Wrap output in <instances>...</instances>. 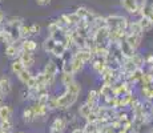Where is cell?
Listing matches in <instances>:
<instances>
[{
	"instance_id": "1",
	"label": "cell",
	"mask_w": 153,
	"mask_h": 133,
	"mask_svg": "<svg viewBox=\"0 0 153 133\" xmlns=\"http://www.w3.org/2000/svg\"><path fill=\"white\" fill-rule=\"evenodd\" d=\"M64 88H65V92L63 94H60V96L55 97L56 108H59V109H69L71 106L77 101V97L81 92V87L76 80Z\"/></svg>"
},
{
	"instance_id": "2",
	"label": "cell",
	"mask_w": 153,
	"mask_h": 133,
	"mask_svg": "<svg viewBox=\"0 0 153 133\" xmlns=\"http://www.w3.org/2000/svg\"><path fill=\"white\" fill-rule=\"evenodd\" d=\"M43 75H44V79H45V87L49 88L55 84L56 81V76L59 73V67L55 61L52 60H48L45 63V65L43 68Z\"/></svg>"
},
{
	"instance_id": "3",
	"label": "cell",
	"mask_w": 153,
	"mask_h": 133,
	"mask_svg": "<svg viewBox=\"0 0 153 133\" xmlns=\"http://www.w3.org/2000/svg\"><path fill=\"white\" fill-rule=\"evenodd\" d=\"M120 4L124 8V11H126V12L131 15H137L141 11V5H140L139 0H121Z\"/></svg>"
},
{
	"instance_id": "4",
	"label": "cell",
	"mask_w": 153,
	"mask_h": 133,
	"mask_svg": "<svg viewBox=\"0 0 153 133\" xmlns=\"http://www.w3.org/2000/svg\"><path fill=\"white\" fill-rule=\"evenodd\" d=\"M19 59L22 61V64L24 65L25 69H31L35 65V56L32 52H27V51H20L19 53Z\"/></svg>"
},
{
	"instance_id": "5",
	"label": "cell",
	"mask_w": 153,
	"mask_h": 133,
	"mask_svg": "<svg viewBox=\"0 0 153 133\" xmlns=\"http://www.w3.org/2000/svg\"><path fill=\"white\" fill-rule=\"evenodd\" d=\"M141 40H143V36H137V35H132V33H125V37H124V41L133 51H136L140 47Z\"/></svg>"
},
{
	"instance_id": "6",
	"label": "cell",
	"mask_w": 153,
	"mask_h": 133,
	"mask_svg": "<svg viewBox=\"0 0 153 133\" xmlns=\"http://www.w3.org/2000/svg\"><path fill=\"white\" fill-rule=\"evenodd\" d=\"M69 63H71V68H72V73H73V75H77V73L81 72V71L84 69V67L87 65L83 60L77 59L76 56H73V55H72V57H71Z\"/></svg>"
},
{
	"instance_id": "7",
	"label": "cell",
	"mask_w": 153,
	"mask_h": 133,
	"mask_svg": "<svg viewBox=\"0 0 153 133\" xmlns=\"http://www.w3.org/2000/svg\"><path fill=\"white\" fill-rule=\"evenodd\" d=\"M20 45H16V44H10V45H5V49H4V53L8 59H15L19 57V53H20Z\"/></svg>"
},
{
	"instance_id": "8",
	"label": "cell",
	"mask_w": 153,
	"mask_h": 133,
	"mask_svg": "<svg viewBox=\"0 0 153 133\" xmlns=\"http://www.w3.org/2000/svg\"><path fill=\"white\" fill-rule=\"evenodd\" d=\"M99 92H96V91H89L88 92V97H87V101H85V104H88L92 108V111H95V108L99 104Z\"/></svg>"
},
{
	"instance_id": "9",
	"label": "cell",
	"mask_w": 153,
	"mask_h": 133,
	"mask_svg": "<svg viewBox=\"0 0 153 133\" xmlns=\"http://www.w3.org/2000/svg\"><path fill=\"white\" fill-rule=\"evenodd\" d=\"M20 49H22V51H27V52L33 53L37 49V43L35 40H31V39H24L23 43H20Z\"/></svg>"
},
{
	"instance_id": "10",
	"label": "cell",
	"mask_w": 153,
	"mask_h": 133,
	"mask_svg": "<svg viewBox=\"0 0 153 133\" xmlns=\"http://www.w3.org/2000/svg\"><path fill=\"white\" fill-rule=\"evenodd\" d=\"M12 91V84H11V80L8 77H1L0 79V93L3 96L5 94H10Z\"/></svg>"
},
{
	"instance_id": "11",
	"label": "cell",
	"mask_w": 153,
	"mask_h": 133,
	"mask_svg": "<svg viewBox=\"0 0 153 133\" xmlns=\"http://www.w3.org/2000/svg\"><path fill=\"white\" fill-rule=\"evenodd\" d=\"M67 126V121L65 119H63V117H56L53 120V123H52V126H51V131H55V132H63L64 129H65Z\"/></svg>"
},
{
	"instance_id": "12",
	"label": "cell",
	"mask_w": 153,
	"mask_h": 133,
	"mask_svg": "<svg viewBox=\"0 0 153 133\" xmlns=\"http://www.w3.org/2000/svg\"><path fill=\"white\" fill-rule=\"evenodd\" d=\"M12 117V108L10 105H0V121H10Z\"/></svg>"
},
{
	"instance_id": "13",
	"label": "cell",
	"mask_w": 153,
	"mask_h": 133,
	"mask_svg": "<svg viewBox=\"0 0 153 133\" xmlns=\"http://www.w3.org/2000/svg\"><path fill=\"white\" fill-rule=\"evenodd\" d=\"M137 22H139L141 29H143L144 32H148V31H151V29L153 28V23L146 16H143V15H141L140 20H137Z\"/></svg>"
},
{
	"instance_id": "14",
	"label": "cell",
	"mask_w": 153,
	"mask_h": 133,
	"mask_svg": "<svg viewBox=\"0 0 153 133\" xmlns=\"http://www.w3.org/2000/svg\"><path fill=\"white\" fill-rule=\"evenodd\" d=\"M32 73L29 72V69H23L22 72L19 73V75H17V79L20 80V82H22V84H24V85H27V82L29 81V80H31V77H32Z\"/></svg>"
},
{
	"instance_id": "15",
	"label": "cell",
	"mask_w": 153,
	"mask_h": 133,
	"mask_svg": "<svg viewBox=\"0 0 153 133\" xmlns=\"http://www.w3.org/2000/svg\"><path fill=\"white\" fill-rule=\"evenodd\" d=\"M23 69H24V65L22 64V61H20L19 59L12 60V63H11V71H12V73H15V75L17 76Z\"/></svg>"
},
{
	"instance_id": "16",
	"label": "cell",
	"mask_w": 153,
	"mask_h": 133,
	"mask_svg": "<svg viewBox=\"0 0 153 133\" xmlns=\"http://www.w3.org/2000/svg\"><path fill=\"white\" fill-rule=\"evenodd\" d=\"M56 39H53V37H47L45 40H44V43H43V48H44V51L45 52H48V53H51L52 52V49H53V47H55V44H56Z\"/></svg>"
},
{
	"instance_id": "17",
	"label": "cell",
	"mask_w": 153,
	"mask_h": 133,
	"mask_svg": "<svg viewBox=\"0 0 153 133\" xmlns=\"http://www.w3.org/2000/svg\"><path fill=\"white\" fill-rule=\"evenodd\" d=\"M73 81H75V75H73V73H65V72L61 73V84H63L64 87L69 85L71 82H73Z\"/></svg>"
},
{
	"instance_id": "18",
	"label": "cell",
	"mask_w": 153,
	"mask_h": 133,
	"mask_svg": "<svg viewBox=\"0 0 153 133\" xmlns=\"http://www.w3.org/2000/svg\"><path fill=\"white\" fill-rule=\"evenodd\" d=\"M91 112H92V108H91L88 104H85V103L80 106V108H79V113H80V116L83 117V119H85V120H87V117L91 114Z\"/></svg>"
},
{
	"instance_id": "19",
	"label": "cell",
	"mask_w": 153,
	"mask_h": 133,
	"mask_svg": "<svg viewBox=\"0 0 153 133\" xmlns=\"http://www.w3.org/2000/svg\"><path fill=\"white\" fill-rule=\"evenodd\" d=\"M29 36H31V33H29V25L22 24L19 27V39H27Z\"/></svg>"
},
{
	"instance_id": "20",
	"label": "cell",
	"mask_w": 153,
	"mask_h": 133,
	"mask_svg": "<svg viewBox=\"0 0 153 133\" xmlns=\"http://www.w3.org/2000/svg\"><path fill=\"white\" fill-rule=\"evenodd\" d=\"M89 11L91 10H88L87 7H79L77 10L75 11V13L80 17V20H83V19H87V17L89 16Z\"/></svg>"
},
{
	"instance_id": "21",
	"label": "cell",
	"mask_w": 153,
	"mask_h": 133,
	"mask_svg": "<svg viewBox=\"0 0 153 133\" xmlns=\"http://www.w3.org/2000/svg\"><path fill=\"white\" fill-rule=\"evenodd\" d=\"M23 120L25 121V123H31V121H33V112H32V108H25L24 111H23Z\"/></svg>"
},
{
	"instance_id": "22",
	"label": "cell",
	"mask_w": 153,
	"mask_h": 133,
	"mask_svg": "<svg viewBox=\"0 0 153 133\" xmlns=\"http://www.w3.org/2000/svg\"><path fill=\"white\" fill-rule=\"evenodd\" d=\"M0 131L4 132H11L12 131V123L10 121H0Z\"/></svg>"
},
{
	"instance_id": "23",
	"label": "cell",
	"mask_w": 153,
	"mask_h": 133,
	"mask_svg": "<svg viewBox=\"0 0 153 133\" xmlns=\"http://www.w3.org/2000/svg\"><path fill=\"white\" fill-rule=\"evenodd\" d=\"M40 25L39 24H31L29 25V33L31 36H35V35H39L40 33Z\"/></svg>"
},
{
	"instance_id": "24",
	"label": "cell",
	"mask_w": 153,
	"mask_h": 133,
	"mask_svg": "<svg viewBox=\"0 0 153 133\" xmlns=\"http://www.w3.org/2000/svg\"><path fill=\"white\" fill-rule=\"evenodd\" d=\"M35 1H36V4L40 5V7H45V5L51 4L52 0H35Z\"/></svg>"
},
{
	"instance_id": "25",
	"label": "cell",
	"mask_w": 153,
	"mask_h": 133,
	"mask_svg": "<svg viewBox=\"0 0 153 133\" xmlns=\"http://www.w3.org/2000/svg\"><path fill=\"white\" fill-rule=\"evenodd\" d=\"M3 23H4V13H3L1 10H0V27L3 25Z\"/></svg>"
},
{
	"instance_id": "26",
	"label": "cell",
	"mask_w": 153,
	"mask_h": 133,
	"mask_svg": "<svg viewBox=\"0 0 153 133\" xmlns=\"http://www.w3.org/2000/svg\"><path fill=\"white\" fill-rule=\"evenodd\" d=\"M72 133H84L83 132V129H80V128H77V129H73Z\"/></svg>"
},
{
	"instance_id": "27",
	"label": "cell",
	"mask_w": 153,
	"mask_h": 133,
	"mask_svg": "<svg viewBox=\"0 0 153 133\" xmlns=\"http://www.w3.org/2000/svg\"><path fill=\"white\" fill-rule=\"evenodd\" d=\"M0 3H1V0H0Z\"/></svg>"
},
{
	"instance_id": "28",
	"label": "cell",
	"mask_w": 153,
	"mask_h": 133,
	"mask_svg": "<svg viewBox=\"0 0 153 133\" xmlns=\"http://www.w3.org/2000/svg\"><path fill=\"white\" fill-rule=\"evenodd\" d=\"M152 133H153V132H152Z\"/></svg>"
}]
</instances>
